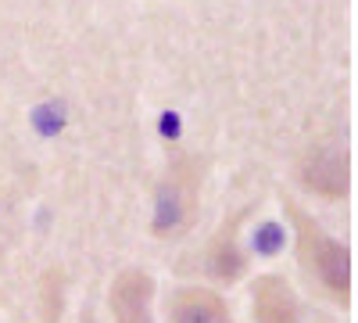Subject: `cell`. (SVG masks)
Listing matches in <instances>:
<instances>
[{
	"label": "cell",
	"instance_id": "obj_7",
	"mask_svg": "<svg viewBox=\"0 0 358 323\" xmlns=\"http://www.w3.org/2000/svg\"><path fill=\"white\" fill-rule=\"evenodd\" d=\"M248 266V255L241 248V233H236V219L222 223V230L208 245V273L215 280H236Z\"/></svg>",
	"mask_w": 358,
	"mask_h": 323
},
{
	"label": "cell",
	"instance_id": "obj_3",
	"mask_svg": "<svg viewBox=\"0 0 358 323\" xmlns=\"http://www.w3.org/2000/svg\"><path fill=\"white\" fill-rule=\"evenodd\" d=\"M297 180H301L308 194L341 201L351 187V162L334 144H319V148H308L301 162H297Z\"/></svg>",
	"mask_w": 358,
	"mask_h": 323
},
{
	"label": "cell",
	"instance_id": "obj_1",
	"mask_svg": "<svg viewBox=\"0 0 358 323\" xmlns=\"http://www.w3.org/2000/svg\"><path fill=\"white\" fill-rule=\"evenodd\" d=\"M297 233V259H301L305 273L326 291L330 298L348 302L351 298V252L337 238H330L305 209L287 205Z\"/></svg>",
	"mask_w": 358,
	"mask_h": 323
},
{
	"label": "cell",
	"instance_id": "obj_5",
	"mask_svg": "<svg viewBox=\"0 0 358 323\" xmlns=\"http://www.w3.org/2000/svg\"><path fill=\"white\" fill-rule=\"evenodd\" d=\"M255 323H301V302L280 277H258L251 291Z\"/></svg>",
	"mask_w": 358,
	"mask_h": 323
},
{
	"label": "cell",
	"instance_id": "obj_2",
	"mask_svg": "<svg viewBox=\"0 0 358 323\" xmlns=\"http://www.w3.org/2000/svg\"><path fill=\"white\" fill-rule=\"evenodd\" d=\"M197 191H201V162L179 158L158 187L155 198V233L158 238H183L197 216Z\"/></svg>",
	"mask_w": 358,
	"mask_h": 323
},
{
	"label": "cell",
	"instance_id": "obj_6",
	"mask_svg": "<svg viewBox=\"0 0 358 323\" xmlns=\"http://www.w3.org/2000/svg\"><path fill=\"white\" fill-rule=\"evenodd\" d=\"M172 323H233L222 295H215L212 287H183L176 291L169 302Z\"/></svg>",
	"mask_w": 358,
	"mask_h": 323
},
{
	"label": "cell",
	"instance_id": "obj_4",
	"mask_svg": "<svg viewBox=\"0 0 358 323\" xmlns=\"http://www.w3.org/2000/svg\"><path fill=\"white\" fill-rule=\"evenodd\" d=\"M108 305L115 323H155V277L143 270H122L111 280Z\"/></svg>",
	"mask_w": 358,
	"mask_h": 323
},
{
	"label": "cell",
	"instance_id": "obj_8",
	"mask_svg": "<svg viewBox=\"0 0 358 323\" xmlns=\"http://www.w3.org/2000/svg\"><path fill=\"white\" fill-rule=\"evenodd\" d=\"M79 323H97V319H94V316H90V312H86V316H83Z\"/></svg>",
	"mask_w": 358,
	"mask_h": 323
}]
</instances>
